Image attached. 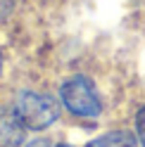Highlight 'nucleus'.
<instances>
[{
	"mask_svg": "<svg viewBox=\"0 0 145 147\" xmlns=\"http://www.w3.org/2000/svg\"><path fill=\"white\" fill-rule=\"evenodd\" d=\"M14 112L29 131H45L60 116V105L45 93L24 90L14 102Z\"/></svg>",
	"mask_w": 145,
	"mask_h": 147,
	"instance_id": "nucleus-1",
	"label": "nucleus"
},
{
	"mask_svg": "<svg viewBox=\"0 0 145 147\" xmlns=\"http://www.w3.org/2000/svg\"><path fill=\"white\" fill-rule=\"evenodd\" d=\"M60 97L62 105L74 116H83V119H95L102 112V102L98 97L93 83L86 76H74L62 83L60 88Z\"/></svg>",
	"mask_w": 145,
	"mask_h": 147,
	"instance_id": "nucleus-2",
	"label": "nucleus"
},
{
	"mask_svg": "<svg viewBox=\"0 0 145 147\" xmlns=\"http://www.w3.org/2000/svg\"><path fill=\"white\" fill-rule=\"evenodd\" d=\"M26 135V126L17 112H0V147H22Z\"/></svg>",
	"mask_w": 145,
	"mask_h": 147,
	"instance_id": "nucleus-3",
	"label": "nucleus"
},
{
	"mask_svg": "<svg viewBox=\"0 0 145 147\" xmlns=\"http://www.w3.org/2000/svg\"><path fill=\"white\" fill-rule=\"evenodd\" d=\"M133 145H136V135L131 131H110L86 142V147H133Z\"/></svg>",
	"mask_w": 145,
	"mask_h": 147,
	"instance_id": "nucleus-4",
	"label": "nucleus"
},
{
	"mask_svg": "<svg viewBox=\"0 0 145 147\" xmlns=\"http://www.w3.org/2000/svg\"><path fill=\"white\" fill-rule=\"evenodd\" d=\"M136 135H138L140 145L145 147V105L140 107V112L136 114Z\"/></svg>",
	"mask_w": 145,
	"mask_h": 147,
	"instance_id": "nucleus-5",
	"label": "nucleus"
},
{
	"mask_svg": "<svg viewBox=\"0 0 145 147\" xmlns=\"http://www.w3.org/2000/svg\"><path fill=\"white\" fill-rule=\"evenodd\" d=\"M12 10V0H0V19H5Z\"/></svg>",
	"mask_w": 145,
	"mask_h": 147,
	"instance_id": "nucleus-6",
	"label": "nucleus"
},
{
	"mask_svg": "<svg viewBox=\"0 0 145 147\" xmlns=\"http://www.w3.org/2000/svg\"><path fill=\"white\" fill-rule=\"evenodd\" d=\"M26 147H52V145H50V140H45V138H38V140H31Z\"/></svg>",
	"mask_w": 145,
	"mask_h": 147,
	"instance_id": "nucleus-7",
	"label": "nucleus"
},
{
	"mask_svg": "<svg viewBox=\"0 0 145 147\" xmlns=\"http://www.w3.org/2000/svg\"><path fill=\"white\" fill-rule=\"evenodd\" d=\"M0 71H3V52H0Z\"/></svg>",
	"mask_w": 145,
	"mask_h": 147,
	"instance_id": "nucleus-8",
	"label": "nucleus"
},
{
	"mask_svg": "<svg viewBox=\"0 0 145 147\" xmlns=\"http://www.w3.org/2000/svg\"><path fill=\"white\" fill-rule=\"evenodd\" d=\"M57 147H74V145H64V142H62V145H57Z\"/></svg>",
	"mask_w": 145,
	"mask_h": 147,
	"instance_id": "nucleus-9",
	"label": "nucleus"
}]
</instances>
